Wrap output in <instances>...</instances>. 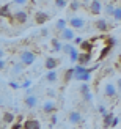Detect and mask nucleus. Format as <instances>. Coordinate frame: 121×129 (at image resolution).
<instances>
[{
	"label": "nucleus",
	"mask_w": 121,
	"mask_h": 129,
	"mask_svg": "<svg viewBox=\"0 0 121 129\" xmlns=\"http://www.w3.org/2000/svg\"><path fill=\"white\" fill-rule=\"evenodd\" d=\"M19 58H21L22 64H25V66H31V64L35 63V60H36V55L31 52V50H22L21 55H19Z\"/></svg>",
	"instance_id": "obj_1"
},
{
	"label": "nucleus",
	"mask_w": 121,
	"mask_h": 129,
	"mask_svg": "<svg viewBox=\"0 0 121 129\" xmlns=\"http://www.w3.org/2000/svg\"><path fill=\"white\" fill-rule=\"evenodd\" d=\"M69 27H72L74 30H82L85 27V19L79 16H72L69 19Z\"/></svg>",
	"instance_id": "obj_2"
},
{
	"label": "nucleus",
	"mask_w": 121,
	"mask_h": 129,
	"mask_svg": "<svg viewBox=\"0 0 121 129\" xmlns=\"http://www.w3.org/2000/svg\"><path fill=\"white\" fill-rule=\"evenodd\" d=\"M27 19H28L27 10H19V11H16L14 14H13V21H14L16 24H25Z\"/></svg>",
	"instance_id": "obj_3"
},
{
	"label": "nucleus",
	"mask_w": 121,
	"mask_h": 129,
	"mask_svg": "<svg viewBox=\"0 0 121 129\" xmlns=\"http://www.w3.org/2000/svg\"><path fill=\"white\" fill-rule=\"evenodd\" d=\"M90 13L93 16H98V14H101L102 13V10H104V6H102V2L101 0H91L90 2Z\"/></svg>",
	"instance_id": "obj_4"
},
{
	"label": "nucleus",
	"mask_w": 121,
	"mask_h": 129,
	"mask_svg": "<svg viewBox=\"0 0 121 129\" xmlns=\"http://www.w3.org/2000/svg\"><path fill=\"white\" fill-rule=\"evenodd\" d=\"M94 28H96L98 31H102V33H104V31H109L112 27H110V24H109V21H107V19H98V21L96 22H94Z\"/></svg>",
	"instance_id": "obj_5"
},
{
	"label": "nucleus",
	"mask_w": 121,
	"mask_h": 129,
	"mask_svg": "<svg viewBox=\"0 0 121 129\" xmlns=\"http://www.w3.org/2000/svg\"><path fill=\"white\" fill-rule=\"evenodd\" d=\"M74 38H75V31L72 27H68L63 31H60V40L63 41H74Z\"/></svg>",
	"instance_id": "obj_6"
},
{
	"label": "nucleus",
	"mask_w": 121,
	"mask_h": 129,
	"mask_svg": "<svg viewBox=\"0 0 121 129\" xmlns=\"http://www.w3.org/2000/svg\"><path fill=\"white\" fill-rule=\"evenodd\" d=\"M43 112L47 113V115H52L57 112V104L52 99H47L46 102H43Z\"/></svg>",
	"instance_id": "obj_7"
},
{
	"label": "nucleus",
	"mask_w": 121,
	"mask_h": 129,
	"mask_svg": "<svg viewBox=\"0 0 121 129\" xmlns=\"http://www.w3.org/2000/svg\"><path fill=\"white\" fill-rule=\"evenodd\" d=\"M104 94L107 96V98H115V96L118 94V87H115L112 82L105 83V87H104Z\"/></svg>",
	"instance_id": "obj_8"
},
{
	"label": "nucleus",
	"mask_w": 121,
	"mask_h": 129,
	"mask_svg": "<svg viewBox=\"0 0 121 129\" xmlns=\"http://www.w3.org/2000/svg\"><path fill=\"white\" fill-rule=\"evenodd\" d=\"M60 64V60L55 58V57H47L46 61H44V66H46L47 71H52V69H57V66Z\"/></svg>",
	"instance_id": "obj_9"
},
{
	"label": "nucleus",
	"mask_w": 121,
	"mask_h": 129,
	"mask_svg": "<svg viewBox=\"0 0 121 129\" xmlns=\"http://www.w3.org/2000/svg\"><path fill=\"white\" fill-rule=\"evenodd\" d=\"M49 21V14L47 13H44V11H38V13H35V24H38V25H44Z\"/></svg>",
	"instance_id": "obj_10"
},
{
	"label": "nucleus",
	"mask_w": 121,
	"mask_h": 129,
	"mask_svg": "<svg viewBox=\"0 0 121 129\" xmlns=\"http://www.w3.org/2000/svg\"><path fill=\"white\" fill-rule=\"evenodd\" d=\"M68 120H69V123H72V124H80L82 121H84V117H82L80 112H75V110H74V112L69 113Z\"/></svg>",
	"instance_id": "obj_11"
},
{
	"label": "nucleus",
	"mask_w": 121,
	"mask_h": 129,
	"mask_svg": "<svg viewBox=\"0 0 121 129\" xmlns=\"http://www.w3.org/2000/svg\"><path fill=\"white\" fill-rule=\"evenodd\" d=\"M0 14H2L3 19L13 17V14H11V6H10L8 2H3V3H2V8H0Z\"/></svg>",
	"instance_id": "obj_12"
},
{
	"label": "nucleus",
	"mask_w": 121,
	"mask_h": 129,
	"mask_svg": "<svg viewBox=\"0 0 121 129\" xmlns=\"http://www.w3.org/2000/svg\"><path fill=\"white\" fill-rule=\"evenodd\" d=\"M24 129H41V123L38 120H25L24 121Z\"/></svg>",
	"instance_id": "obj_13"
},
{
	"label": "nucleus",
	"mask_w": 121,
	"mask_h": 129,
	"mask_svg": "<svg viewBox=\"0 0 121 129\" xmlns=\"http://www.w3.org/2000/svg\"><path fill=\"white\" fill-rule=\"evenodd\" d=\"M91 58H93V54H91V52H80L79 64H84V66H87V64L91 61Z\"/></svg>",
	"instance_id": "obj_14"
},
{
	"label": "nucleus",
	"mask_w": 121,
	"mask_h": 129,
	"mask_svg": "<svg viewBox=\"0 0 121 129\" xmlns=\"http://www.w3.org/2000/svg\"><path fill=\"white\" fill-rule=\"evenodd\" d=\"M2 121H3V124H13L16 121V115L13 113V112H3Z\"/></svg>",
	"instance_id": "obj_15"
},
{
	"label": "nucleus",
	"mask_w": 121,
	"mask_h": 129,
	"mask_svg": "<svg viewBox=\"0 0 121 129\" xmlns=\"http://www.w3.org/2000/svg\"><path fill=\"white\" fill-rule=\"evenodd\" d=\"M80 50L82 52H91L93 54V50H94V44L91 40H85L84 43L80 44Z\"/></svg>",
	"instance_id": "obj_16"
},
{
	"label": "nucleus",
	"mask_w": 121,
	"mask_h": 129,
	"mask_svg": "<svg viewBox=\"0 0 121 129\" xmlns=\"http://www.w3.org/2000/svg\"><path fill=\"white\" fill-rule=\"evenodd\" d=\"M25 106H27L28 109H33V107H36V104H38V98L35 94H27V98H25Z\"/></svg>",
	"instance_id": "obj_17"
},
{
	"label": "nucleus",
	"mask_w": 121,
	"mask_h": 129,
	"mask_svg": "<svg viewBox=\"0 0 121 129\" xmlns=\"http://www.w3.org/2000/svg\"><path fill=\"white\" fill-rule=\"evenodd\" d=\"M102 117H104V121H102V123H104V127H105V129L112 127V123H113V118H115V115H113L112 112H107L105 115H102Z\"/></svg>",
	"instance_id": "obj_18"
},
{
	"label": "nucleus",
	"mask_w": 121,
	"mask_h": 129,
	"mask_svg": "<svg viewBox=\"0 0 121 129\" xmlns=\"http://www.w3.org/2000/svg\"><path fill=\"white\" fill-rule=\"evenodd\" d=\"M50 44H52V52H63V43L58 41V38H52Z\"/></svg>",
	"instance_id": "obj_19"
},
{
	"label": "nucleus",
	"mask_w": 121,
	"mask_h": 129,
	"mask_svg": "<svg viewBox=\"0 0 121 129\" xmlns=\"http://www.w3.org/2000/svg\"><path fill=\"white\" fill-rule=\"evenodd\" d=\"M46 80L50 82V83H54L58 80V73H57V69H52V71H47V74H46Z\"/></svg>",
	"instance_id": "obj_20"
},
{
	"label": "nucleus",
	"mask_w": 121,
	"mask_h": 129,
	"mask_svg": "<svg viewBox=\"0 0 121 129\" xmlns=\"http://www.w3.org/2000/svg\"><path fill=\"white\" fill-rule=\"evenodd\" d=\"M69 11H79L82 8V0H72V2H69Z\"/></svg>",
	"instance_id": "obj_21"
},
{
	"label": "nucleus",
	"mask_w": 121,
	"mask_h": 129,
	"mask_svg": "<svg viewBox=\"0 0 121 129\" xmlns=\"http://www.w3.org/2000/svg\"><path fill=\"white\" fill-rule=\"evenodd\" d=\"M115 6H113V3L112 2H109V3H105V6H104V11H105V14L107 16H112L113 17V14H115Z\"/></svg>",
	"instance_id": "obj_22"
},
{
	"label": "nucleus",
	"mask_w": 121,
	"mask_h": 129,
	"mask_svg": "<svg viewBox=\"0 0 121 129\" xmlns=\"http://www.w3.org/2000/svg\"><path fill=\"white\" fill-rule=\"evenodd\" d=\"M79 57H80V52L77 49H72L71 54H69V60H71V63H79Z\"/></svg>",
	"instance_id": "obj_23"
},
{
	"label": "nucleus",
	"mask_w": 121,
	"mask_h": 129,
	"mask_svg": "<svg viewBox=\"0 0 121 129\" xmlns=\"http://www.w3.org/2000/svg\"><path fill=\"white\" fill-rule=\"evenodd\" d=\"M66 25H68V21H66V19H58L55 27H57V30H58V31H63L65 28H68Z\"/></svg>",
	"instance_id": "obj_24"
},
{
	"label": "nucleus",
	"mask_w": 121,
	"mask_h": 129,
	"mask_svg": "<svg viewBox=\"0 0 121 129\" xmlns=\"http://www.w3.org/2000/svg\"><path fill=\"white\" fill-rule=\"evenodd\" d=\"M65 82H69L71 79H74V68H69V69H66V73H65Z\"/></svg>",
	"instance_id": "obj_25"
},
{
	"label": "nucleus",
	"mask_w": 121,
	"mask_h": 129,
	"mask_svg": "<svg viewBox=\"0 0 121 129\" xmlns=\"http://www.w3.org/2000/svg\"><path fill=\"white\" fill-rule=\"evenodd\" d=\"M74 49V46H72V44H71V41H66L65 44H63V52H65V54H71V50Z\"/></svg>",
	"instance_id": "obj_26"
},
{
	"label": "nucleus",
	"mask_w": 121,
	"mask_h": 129,
	"mask_svg": "<svg viewBox=\"0 0 121 129\" xmlns=\"http://www.w3.org/2000/svg\"><path fill=\"white\" fill-rule=\"evenodd\" d=\"M24 66H25V64H22V63H16V64H13V73L21 74L22 71H24Z\"/></svg>",
	"instance_id": "obj_27"
},
{
	"label": "nucleus",
	"mask_w": 121,
	"mask_h": 129,
	"mask_svg": "<svg viewBox=\"0 0 121 129\" xmlns=\"http://www.w3.org/2000/svg\"><path fill=\"white\" fill-rule=\"evenodd\" d=\"M80 93L82 94H85V93H88L90 91V85H88V82H82V85H80Z\"/></svg>",
	"instance_id": "obj_28"
},
{
	"label": "nucleus",
	"mask_w": 121,
	"mask_h": 129,
	"mask_svg": "<svg viewBox=\"0 0 121 129\" xmlns=\"http://www.w3.org/2000/svg\"><path fill=\"white\" fill-rule=\"evenodd\" d=\"M69 3H68V0H55V6L57 8H65V6H68Z\"/></svg>",
	"instance_id": "obj_29"
},
{
	"label": "nucleus",
	"mask_w": 121,
	"mask_h": 129,
	"mask_svg": "<svg viewBox=\"0 0 121 129\" xmlns=\"http://www.w3.org/2000/svg\"><path fill=\"white\" fill-rule=\"evenodd\" d=\"M113 19H115L116 22H121V6L115 10V14H113Z\"/></svg>",
	"instance_id": "obj_30"
},
{
	"label": "nucleus",
	"mask_w": 121,
	"mask_h": 129,
	"mask_svg": "<svg viewBox=\"0 0 121 129\" xmlns=\"http://www.w3.org/2000/svg\"><path fill=\"white\" fill-rule=\"evenodd\" d=\"M8 85H10L11 88H14V90L22 88V87H21V83H17V82H14V80H10V82H8Z\"/></svg>",
	"instance_id": "obj_31"
},
{
	"label": "nucleus",
	"mask_w": 121,
	"mask_h": 129,
	"mask_svg": "<svg viewBox=\"0 0 121 129\" xmlns=\"http://www.w3.org/2000/svg\"><path fill=\"white\" fill-rule=\"evenodd\" d=\"M13 3L17 5V6H25L28 3V0H13Z\"/></svg>",
	"instance_id": "obj_32"
},
{
	"label": "nucleus",
	"mask_w": 121,
	"mask_h": 129,
	"mask_svg": "<svg viewBox=\"0 0 121 129\" xmlns=\"http://www.w3.org/2000/svg\"><path fill=\"white\" fill-rule=\"evenodd\" d=\"M84 101H85V102H91V101H93V94H91V91H88V93L84 94Z\"/></svg>",
	"instance_id": "obj_33"
},
{
	"label": "nucleus",
	"mask_w": 121,
	"mask_h": 129,
	"mask_svg": "<svg viewBox=\"0 0 121 129\" xmlns=\"http://www.w3.org/2000/svg\"><path fill=\"white\" fill-rule=\"evenodd\" d=\"M115 44H116V38H113V36L112 38H107V46L112 47V46H115Z\"/></svg>",
	"instance_id": "obj_34"
},
{
	"label": "nucleus",
	"mask_w": 121,
	"mask_h": 129,
	"mask_svg": "<svg viewBox=\"0 0 121 129\" xmlns=\"http://www.w3.org/2000/svg\"><path fill=\"white\" fill-rule=\"evenodd\" d=\"M57 121H58V117H57L55 113H52V115H50V126L57 124Z\"/></svg>",
	"instance_id": "obj_35"
},
{
	"label": "nucleus",
	"mask_w": 121,
	"mask_h": 129,
	"mask_svg": "<svg viewBox=\"0 0 121 129\" xmlns=\"http://www.w3.org/2000/svg\"><path fill=\"white\" fill-rule=\"evenodd\" d=\"M30 85H31V80H30V79L24 80V82L21 83V87H22V88H30Z\"/></svg>",
	"instance_id": "obj_36"
},
{
	"label": "nucleus",
	"mask_w": 121,
	"mask_h": 129,
	"mask_svg": "<svg viewBox=\"0 0 121 129\" xmlns=\"http://www.w3.org/2000/svg\"><path fill=\"white\" fill-rule=\"evenodd\" d=\"M98 112H99V113H102V115H105V113H107V109H105V106L99 104V106H98Z\"/></svg>",
	"instance_id": "obj_37"
},
{
	"label": "nucleus",
	"mask_w": 121,
	"mask_h": 129,
	"mask_svg": "<svg viewBox=\"0 0 121 129\" xmlns=\"http://www.w3.org/2000/svg\"><path fill=\"white\" fill-rule=\"evenodd\" d=\"M118 124H121V120L118 117H115V118H113V123H112V127H116Z\"/></svg>",
	"instance_id": "obj_38"
},
{
	"label": "nucleus",
	"mask_w": 121,
	"mask_h": 129,
	"mask_svg": "<svg viewBox=\"0 0 121 129\" xmlns=\"http://www.w3.org/2000/svg\"><path fill=\"white\" fill-rule=\"evenodd\" d=\"M74 43L77 44V46H80V44L84 43V38H80V36H75V38H74Z\"/></svg>",
	"instance_id": "obj_39"
},
{
	"label": "nucleus",
	"mask_w": 121,
	"mask_h": 129,
	"mask_svg": "<svg viewBox=\"0 0 121 129\" xmlns=\"http://www.w3.org/2000/svg\"><path fill=\"white\" fill-rule=\"evenodd\" d=\"M0 68H2V69L6 68V60H5V58H2V61H0Z\"/></svg>",
	"instance_id": "obj_40"
},
{
	"label": "nucleus",
	"mask_w": 121,
	"mask_h": 129,
	"mask_svg": "<svg viewBox=\"0 0 121 129\" xmlns=\"http://www.w3.org/2000/svg\"><path fill=\"white\" fill-rule=\"evenodd\" d=\"M116 87H118V93H121V79H118V82H116Z\"/></svg>",
	"instance_id": "obj_41"
},
{
	"label": "nucleus",
	"mask_w": 121,
	"mask_h": 129,
	"mask_svg": "<svg viewBox=\"0 0 121 129\" xmlns=\"http://www.w3.org/2000/svg\"><path fill=\"white\" fill-rule=\"evenodd\" d=\"M47 33H49V30H47V28H41V35H43V36H46Z\"/></svg>",
	"instance_id": "obj_42"
},
{
	"label": "nucleus",
	"mask_w": 121,
	"mask_h": 129,
	"mask_svg": "<svg viewBox=\"0 0 121 129\" xmlns=\"http://www.w3.org/2000/svg\"><path fill=\"white\" fill-rule=\"evenodd\" d=\"M82 2H91V0H82Z\"/></svg>",
	"instance_id": "obj_43"
},
{
	"label": "nucleus",
	"mask_w": 121,
	"mask_h": 129,
	"mask_svg": "<svg viewBox=\"0 0 121 129\" xmlns=\"http://www.w3.org/2000/svg\"><path fill=\"white\" fill-rule=\"evenodd\" d=\"M2 2H6V0H2Z\"/></svg>",
	"instance_id": "obj_44"
},
{
	"label": "nucleus",
	"mask_w": 121,
	"mask_h": 129,
	"mask_svg": "<svg viewBox=\"0 0 121 129\" xmlns=\"http://www.w3.org/2000/svg\"><path fill=\"white\" fill-rule=\"evenodd\" d=\"M63 129H68V127H63Z\"/></svg>",
	"instance_id": "obj_45"
}]
</instances>
